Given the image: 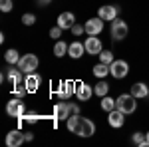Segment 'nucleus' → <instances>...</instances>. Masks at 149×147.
Wrapping results in <instances>:
<instances>
[{
  "instance_id": "f03ea898",
  "label": "nucleus",
  "mask_w": 149,
  "mask_h": 147,
  "mask_svg": "<svg viewBox=\"0 0 149 147\" xmlns=\"http://www.w3.org/2000/svg\"><path fill=\"white\" fill-rule=\"evenodd\" d=\"M115 107L119 111H123L125 115H131L137 109V98L131 95V93H121V95L115 98Z\"/></svg>"
},
{
  "instance_id": "39448f33",
  "label": "nucleus",
  "mask_w": 149,
  "mask_h": 147,
  "mask_svg": "<svg viewBox=\"0 0 149 147\" xmlns=\"http://www.w3.org/2000/svg\"><path fill=\"white\" fill-rule=\"evenodd\" d=\"M38 66H40V60H38L36 54H24V56L20 58V62H18V68L22 70L24 74H32V72H36Z\"/></svg>"
},
{
  "instance_id": "f3484780",
  "label": "nucleus",
  "mask_w": 149,
  "mask_h": 147,
  "mask_svg": "<svg viewBox=\"0 0 149 147\" xmlns=\"http://www.w3.org/2000/svg\"><path fill=\"white\" fill-rule=\"evenodd\" d=\"M92 95H93V88L90 84H80V86L76 88V100H80V102L92 100Z\"/></svg>"
},
{
  "instance_id": "412c9836",
  "label": "nucleus",
  "mask_w": 149,
  "mask_h": 147,
  "mask_svg": "<svg viewBox=\"0 0 149 147\" xmlns=\"http://www.w3.org/2000/svg\"><path fill=\"white\" fill-rule=\"evenodd\" d=\"M93 93H95V95L102 100L103 95H107V93H109V84H107L105 79H100V82L93 86Z\"/></svg>"
},
{
  "instance_id": "c85d7f7f",
  "label": "nucleus",
  "mask_w": 149,
  "mask_h": 147,
  "mask_svg": "<svg viewBox=\"0 0 149 147\" xmlns=\"http://www.w3.org/2000/svg\"><path fill=\"white\" fill-rule=\"evenodd\" d=\"M22 24H24V26H34V24H36V14H32V12L22 14Z\"/></svg>"
},
{
  "instance_id": "c9c22d12",
  "label": "nucleus",
  "mask_w": 149,
  "mask_h": 147,
  "mask_svg": "<svg viewBox=\"0 0 149 147\" xmlns=\"http://www.w3.org/2000/svg\"><path fill=\"white\" fill-rule=\"evenodd\" d=\"M145 139H147V147H149V131H145Z\"/></svg>"
},
{
  "instance_id": "7ed1b4c3",
  "label": "nucleus",
  "mask_w": 149,
  "mask_h": 147,
  "mask_svg": "<svg viewBox=\"0 0 149 147\" xmlns=\"http://www.w3.org/2000/svg\"><path fill=\"white\" fill-rule=\"evenodd\" d=\"M109 34H111V40L121 42V40H125L127 34H129V26H127V22L123 18L117 16L113 22H111V26H109Z\"/></svg>"
},
{
  "instance_id": "9b49d317",
  "label": "nucleus",
  "mask_w": 149,
  "mask_h": 147,
  "mask_svg": "<svg viewBox=\"0 0 149 147\" xmlns=\"http://www.w3.org/2000/svg\"><path fill=\"white\" fill-rule=\"evenodd\" d=\"M103 22H105V20H102L100 16L90 18L88 22L84 24V26H86V34L88 36H100L103 32Z\"/></svg>"
},
{
  "instance_id": "9d476101",
  "label": "nucleus",
  "mask_w": 149,
  "mask_h": 147,
  "mask_svg": "<svg viewBox=\"0 0 149 147\" xmlns=\"http://www.w3.org/2000/svg\"><path fill=\"white\" fill-rule=\"evenodd\" d=\"M84 46H86V54H90V56H100L103 50V44L97 36H88Z\"/></svg>"
},
{
  "instance_id": "4be33fe9",
  "label": "nucleus",
  "mask_w": 149,
  "mask_h": 147,
  "mask_svg": "<svg viewBox=\"0 0 149 147\" xmlns=\"http://www.w3.org/2000/svg\"><path fill=\"white\" fill-rule=\"evenodd\" d=\"M68 46L64 40H56V44H54V56L56 58H64V56H68Z\"/></svg>"
},
{
  "instance_id": "393cba45",
  "label": "nucleus",
  "mask_w": 149,
  "mask_h": 147,
  "mask_svg": "<svg viewBox=\"0 0 149 147\" xmlns=\"http://www.w3.org/2000/svg\"><path fill=\"white\" fill-rule=\"evenodd\" d=\"M131 143L137 147H147V139H145V133H141V131H135L133 135H131Z\"/></svg>"
},
{
  "instance_id": "aec40b11",
  "label": "nucleus",
  "mask_w": 149,
  "mask_h": 147,
  "mask_svg": "<svg viewBox=\"0 0 149 147\" xmlns=\"http://www.w3.org/2000/svg\"><path fill=\"white\" fill-rule=\"evenodd\" d=\"M20 54H18V50H14V48H10V50H6L4 52V60H6V64L8 66H18V62H20Z\"/></svg>"
},
{
  "instance_id": "5701e85b",
  "label": "nucleus",
  "mask_w": 149,
  "mask_h": 147,
  "mask_svg": "<svg viewBox=\"0 0 149 147\" xmlns=\"http://www.w3.org/2000/svg\"><path fill=\"white\" fill-rule=\"evenodd\" d=\"M92 72H93V76H95V78L103 79L107 74H109V66H107V64H103V62H100V64H95V66L92 68Z\"/></svg>"
},
{
  "instance_id": "b1692460",
  "label": "nucleus",
  "mask_w": 149,
  "mask_h": 147,
  "mask_svg": "<svg viewBox=\"0 0 149 147\" xmlns=\"http://www.w3.org/2000/svg\"><path fill=\"white\" fill-rule=\"evenodd\" d=\"M100 105H102V109H103V111H107V113H109L111 109H115V98H111V95L107 93V95H103V98H102Z\"/></svg>"
},
{
  "instance_id": "4468645a",
  "label": "nucleus",
  "mask_w": 149,
  "mask_h": 147,
  "mask_svg": "<svg viewBox=\"0 0 149 147\" xmlns=\"http://www.w3.org/2000/svg\"><path fill=\"white\" fill-rule=\"evenodd\" d=\"M107 123L111 125L113 129H119V127H123V125H125V113L119 111L117 107H115V109H111V111L107 113Z\"/></svg>"
},
{
  "instance_id": "cd10ccee",
  "label": "nucleus",
  "mask_w": 149,
  "mask_h": 147,
  "mask_svg": "<svg viewBox=\"0 0 149 147\" xmlns=\"http://www.w3.org/2000/svg\"><path fill=\"white\" fill-rule=\"evenodd\" d=\"M38 119H40V115H38V113H34V111L24 113V117H22V121H24V123H28V125L38 123Z\"/></svg>"
},
{
  "instance_id": "423d86ee",
  "label": "nucleus",
  "mask_w": 149,
  "mask_h": 147,
  "mask_svg": "<svg viewBox=\"0 0 149 147\" xmlns=\"http://www.w3.org/2000/svg\"><path fill=\"white\" fill-rule=\"evenodd\" d=\"M109 74H111V78H115V79L127 78V74H129V64H127L125 60H113L111 66H109Z\"/></svg>"
},
{
  "instance_id": "6ab92c4d",
  "label": "nucleus",
  "mask_w": 149,
  "mask_h": 147,
  "mask_svg": "<svg viewBox=\"0 0 149 147\" xmlns=\"http://www.w3.org/2000/svg\"><path fill=\"white\" fill-rule=\"evenodd\" d=\"M84 54H86V46H84V42H78V40H74V42L68 46V56H70V58H74V60H80Z\"/></svg>"
},
{
  "instance_id": "20e7f679",
  "label": "nucleus",
  "mask_w": 149,
  "mask_h": 147,
  "mask_svg": "<svg viewBox=\"0 0 149 147\" xmlns=\"http://www.w3.org/2000/svg\"><path fill=\"white\" fill-rule=\"evenodd\" d=\"M6 113L10 115V117H18V119H22L24 113H26V105H24L22 98H12L10 102L6 103Z\"/></svg>"
},
{
  "instance_id": "c756f323",
  "label": "nucleus",
  "mask_w": 149,
  "mask_h": 147,
  "mask_svg": "<svg viewBox=\"0 0 149 147\" xmlns=\"http://www.w3.org/2000/svg\"><path fill=\"white\" fill-rule=\"evenodd\" d=\"M70 32H72V34H74V38H78V36H81V34H86V26H84V24H74V26H72V28H70Z\"/></svg>"
},
{
  "instance_id": "2eb2a0df",
  "label": "nucleus",
  "mask_w": 149,
  "mask_h": 147,
  "mask_svg": "<svg viewBox=\"0 0 149 147\" xmlns=\"http://www.w3.org/2000/svg\"><path fill=\"white\" fill-rule=\"evenodd\" d=\"M56 24L62 28V30H70V28L76 24V14H74V12H60Z\"/></svg>"
},
{
  "instance_id": "2f4dec72",
  "label": "nucleus",
  "mask_w": 149,
  "mask_h": 147,
  "mask_svg": "<svg viewBox=\"0 0 149 147\" xmlns=\"http://www.w3.org/2000/svg\"><path fill=\"white\" fill-rule=\"evenodd\" d=\"M62 32H64V30H62V28L56 24V26L50 30V38H54V40H62Z\"/></svg>"
},
{
  "instance_id": "473e14b6",
  "label": "nucleus",
  "mask_w": 149,
  "mask_h": 147,
  "mask_svg": "<svg viewBox=\"0 0 149 147\" xmlns=\"http://www.w3.org/2000/svg\"><path fill=\"white\" fill-rule=\"evenodd\" d=\"M50 2H52V0H36V4H38L40 8H44V6H50Z\"/></svg>"
},
{
  "instance_id": "6e6552de",
  "label": "nucleus",
  "mask_w": 149,
  "mask_h": 147,
  "mask_svg": "<svg viewBox=\"0 0 149 147\" xmlns=\"http://www.w3.org/2000/svg\"><path fill=\"white\" fill-rule=\"evenodd\" d=\"M97 16L102 20H105V22H113L119 16V6L117 4H103V6L97 8Z\"/></svg>"
},
{
  "instance_id": "bb28decb",
  "label": "nucleus",
  "mask_w": 149,
  "mask_h": 147,
  "mask_svg": "<svg viewBox=\"0 0 149 147\" xmlns=\"http://www.w3.org/2000/svg\"><path fill=\"white\" fill-rule=\"evenodd\" d=\"M12 93L16 95V98H24L26 93H28V88H26V84L20 82V84H16L14 88H12Z\"/></svg>"
},
{
  "instance_id": "dca6fc26",
  "label": "nucleus",
  "mask_w": 149,
  "mask_h": 147,
  "mask_svg": "<svg viewBox=\"0 0 149 147\" xmlns=\"http://www.w3.org/2000/svg\"><path fill=\"white\" fill-rule=\"evenodd\" d=\"M129 93L135 95L137 100H145V98H149V84H145V82H135L131 86Z\"/></svg>"
},
{
  "instance_id": "1a4fd4ad",
  "label": "nucleus",
  "mask_w": 149,
  "mask_h": 147,
  "mask_svg": "<svg viewBox=\"0 0 149 147\" xmlns=\"http://www.w3.org/2000/svg\"><path fill=\"white\" fill-rule=\"evenodd\" d=\"M76 84L72 79H66V82H60V86L56 88V93L60 100H70L72 95H76Z\"/></svg>"
},
{
  "instance_id": "f257e3e1",
  "label": "nucleus",
  "mask_w": 149,
  "mask_h": 147,
  "mask_svg": "<svg viewBox=\"0 0 149 147\" xmlns=\"http://www.w3.org/2000/svg\"><path fill=\"white\" fill-rule=\"evenodd\" d=\"M66 127L70 133H76L78 137H92L95 133V123L88 117H81L80 113H72L66 119Z\"/></svg>"
},
{
  "instance_id": "f8f14e48",
  "label": "nucleus",
  "mask_w": 149,
  "mask_h": 147,
  "mask_svg": "<svg viewBox=\"0 0 149 147\" xmlns=\"http://www.w3.org/2000/svg\"><path fill=\"white\" fill-rule=\"evenodd\" d=\"M54 115H56V119H62V121H66L70 115H72V107H70L68 100H60L54 105Z\"/></svg>"
},
{
  "instance_id": "a211bd4d",
  "label": "nucleus",
  "mask_w": 149,
  "mask_h": 147,
  "mask_svg": "<svg viewBox=\"0 0 149 147\" xmlns=\"http://www.w3.org/2000/svg\"><path fill=\"white\" fill-rule=\"evenodd\" d=\"M24 84H26L28 91H36L38 88H40V84H42V76H40V74H36V72L26 74V76H24Z\"/></svg>"
},
{
  "instance_id": "f704fd0d",
  "label": "nucleus",
  "mask_w": 149,
  "mask_h": 147,
  "mask_svg": "<svg viewBox=\"0 0 149 147\" xmlns=\"http://www.w3.org/2000/svg\"><path fill=\"white\" fill-rule=\"evenodd\" d=\"M34 139V133H26V141H32Z\"/></svg>"
},
{
  "instance_id": "0eeeda50",
  "label": "nucleus",
  "mask_w": 149,
  "mask_h": 147,
  "mask_svg": "<svg viewBox=\"0 0 149 147\" xmlns=\"http://www.w3.org/2000/svg\"><path fill=\"white\" fill-rule=\"evenodd\" d=\"M24 76H26V74H24L18 66H10L8 70H4V72H2V76H0V78H2V82H6V79H8L12 86H16V84L24 82Z\"/></svg>"
},
{
  "instance_id": "a878e982",
  "label": "nucleus",
  "mask_w": 149,
  "mask_h": 147,
  "mask_svg": "<svg viewBox=\"0 0 149 147\" xmlns=\"http://www.w3.org/2000/svg\"><path fill=\"white\" fill-rule=\"evenodd\" d=\"M115 60L113 52L111 50H102V54H100V62H103V64H107V66H111V62Z\"/></svg>"
},
{
  "instance_id": "7c9ffc66",
  "label": "nucleus",
  "mask_w": 149,
  "mask_h": 147,
  "mask_svg": "<svg viewBox=\"0 0 149 147\" xmlns=\"http://www.w3.org/2000/svg\"><path fill=\"white\" fill-rule=\"evenodd\" d=\"M12 8H14V2L12 0H0V10L4 12V14L12 12Z\"/></svg>"
},
{
  "instance_id": "72a5a7b5",
  "label": "nucleus",
  "mask_w": 149,
  "mask_h": 147,
  "mask_svg": "<svg viewBox=\"0 0 149 147\" xmlns=\"http://www.w3.org/2000/svg\"><path fill=\"white\" fill-rule=\"evenodd\" d=\"M70 107H72V113H80V105H78V103L70 102Z\"/></svg>"
},
{
  "instance_id": "ddd939ff",
  "label": "nucleus",
  "mask_w": 149,
  "mask_h": 147,
  "mask_svg": "<svg viewBox=\"0 0 149 147\" xmlns=\"http://www.w3.org/2000/svg\"><path fill=\"white\" fill-rule=\"evenodd\" d=\"M6 145L8 147H20L26 141V133H22L20 129H12V131H8L6 133Z\"/></svg>"
}]
</instances>
